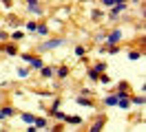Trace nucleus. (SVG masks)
<instances>
[{
    "instance_id": "f257e3e1",
    "label": "nucleus",
    "mask_w": 146,
    "mask_h": 132,
    "mask_svg": "<svg viewBox=\"0 0 146 132\" xmlns=\"http://www.w3.org/2000/svg\"><path fill=\"white\" fill-rule=\"evenodd\" d=\"M64 42H66L64 37H58V40H49V42H44L42 46H40V49H42V51H46V49H55V46H60V44H64Z\"/></svg>"
},
{
    "instance_id": "f03ea898",
    "label": "nucleus",
    "mask_w": 146,
    "mask_h": 132,
    "mask_svg": "<svg viewBox=\"0 0 146 132\" xmlns=\"http://www.w3.org/2000/svg\"><path fill=\"white\" fill-rule=\"evenodd\" d=\"M119 40H122V31H119V29H115V31L109 33V37H106V42H109V44H117Z\"/></svg>"
},
{
    "instance_id": "7ed1b4c3",
    "label": "nucleus",
    "mask_w": 146,
    "mask_h": 132,
    "mask_svg": "<svg viewBox=\"0 0 146 132\" xmlns=\"http://www.w3.org/2000/svg\"><path fill=\"white\" fill-rule=\"evenodd\" d=\"M102 70H104V64H98V66H95V68H93L91 73H89V77H91V79H98Z\"/></svg>"
},
{
    "instance_id": "20e7f679",
    "label": "nucleus",
    "mask_w": 146,
    "mask_h": 132,
    "mask_svg": "<svg viewBox=\"0 0 146 132\" xmlns=\"http://www.w3.org/2000/svg\"><path fill=\"white\" fill-rule=\"evenodd\" d=\"M22 121H25V123H33V121H36V117L29 114V112H25V114H22Z\"/></svg>"
},
{
    "instance_id": "39448f33",
    "label": "nucleus",
    "mask_w": 146,
    "mask_h": 132,
    "mask_svg": "<svg viewBox=\"0 0 146 132\" xmlns=\"http://www.w3.org/2000/svg\"><path fill=\"white\" fill-rule=\"evenodd\" d=\"M104 101H106V106H117V97H115V95H111V97H106Z\"/></svg>"
},
{
    "instance_id": "423d86ee",
    "label": "nucleus",
    "mask_w": 146,
    "mask_h": 132,
    "mask_svg": "<svg viewBox=\"0 0 146 132\" xmlns=\"http://www.w3.org/2000/svg\"><path fill=\"white\" fill-rule=\"evenodd\" d=\"M13 114V108H2L0 110V117H11Z\"/></svg>"
},
{
    "instance_id": "0eeeda50",
    "label": "nucleus",
    "mask_w": 146,
    "mask_h": 132,
    "mask_svg": "<svg viewBox=\"0 0 146 132\" xmlns=\"http://www.w3.org/2000/svg\"><path fill=\"white\" fill-rule=\"evenodd\" d=\"M40 73H42V77H51L53 68H44V66H42V68H40Z\"/></svg>"
},
{
    "instance_id": "6e6552de",
    "label": "nucleus",
    "mask_w": 146,
    "mask_h": 132,
    "mask_svg": "<svg viewBox=\"0 0 146 132\" xmlns=\"http://www.w3.org/2000/svg\"><path fill=\"white\" fill-rule=\"evenodd\" d=\"M102 130V119H100V121H95V123H93V128H91V132H100Z\"/></svg>"
},
{
    "instance_id": "1a4fd4ad",
    "label": "nucleus",
    "mask_w": 146,
    "mask_h": 132,
    "mask_svg": "<svg viewBox=\"0 0 146 132\" xmlns=\"http://www.w3.org/2000/svg\"><path fill=\"white\" fill-rule=\"evenodd\" d=\"M64 121H69V123H82V119H78V117H64Z\"/></svg>"
},
{
    "instance_id": "9d476101",
    "label": "nucleus",
    "mask_w": 146,
    "mask_h": 132,
    "mask_svg": "<svg viewBox=\"0 0 146 132\" xmlns=\"http://www.w3.org/2000/svg\"><path fill=\"white\" fill-rule=\"evenodd\" d=\"M27 7H29V11H36V13H38V11H40V7H38L36 2H29Z\"/></svg>"
},
{
    "instance_id": "9b49d317",
    "label": "nucleus",
    "mask_w": 146,
    "mask_h": 132,
    "mask_svg": "<svg viewBox=\"0 0 146 132\" xmlns=\"http://www.w3.org/2000/svg\"><path fill=\"white\" fill-rule=\"evenodd\" d=\"M58 75H60V77H66V75H69V68H58Z\"/></svg>"
},
{
    "instance_id": "f8f14e48",
    "label": "nucleus",
    "mask_w": 146,
    "mask_h": 132,
    "mask_svg": "<svg viewBox=\"0 0 146 132\" xmlns=\"http://www.w3.org/2000/svg\"><path fill=\"white\" fill-rule=\"evenodd\" d=\"M33 123H36V128H44V125H46V121H44V119H36Z\"/></svg>"
},
{
    "instance_id": "ddd939ff",
    "label": "nucleus",
    "mask_w": 146,
    "mask_h": 132,
    "mask_svg": "<svg viewBox=\"0 0 146 132\" xmlns=\"http://www.w3.org/2000/svg\"><path fill=\"white\" fill-rule=\"evenodd\" d=\"M11 37H13V40H22V37H25V33H22V31H16Z\"/></svg>"
},
{
    "instance_id": "4468645a",
    "label": "nucleus",
    "mask_w": 146,
    "mask_h": 132,
    "mask_svg": "<svg viewBox=\"0 0 146 132\" xmlns=\"http://www.w3.org/2000/svg\"><path fill=\"white\" fill-rule=\"evenodd\" d=\"M75 55H78V57H82V55H84V46H78V49H75Z\"/></svg>"
},
{
    "instance_id": "2eb2a0df",
    "label": "nucleus",
    "mask_w": 146,
    "mask_h": 132,
    "mask_svg": "<svg viewBox=\"0 0 146 132\" xmlns=\"http://www.w3.org/2000/svg\"><path fill=\"white\" fill-rule=\"evenodd\" d=\"M78 104H80V106H91V101H89V99H80V97H78Z\"/></svg>"
},
{
    "instance_id": "dca6fc26",
    "label": "nucleus",
    "mask_w": 146,
    "mask_h": 132,
    "mask_svg": "<svg viewBox=\"0 0 146 132\" xmlns=\"http://www.w3.org/2000/svg\"><path fill=\"white\" fill-rule=\"evenodd\" d=\"M122 9H124V5H122V2H119V5H117V7H115V9H113V18H115V13H119V11H122Z\"/></svg>"
},
{
    "instance_id": "f3484780",
    "label": "nucleus",
    "mask_w": 146,
    "mask_h": 132,
    "mask_svg": "<svg viewBox=\"0 0 146 132\" xmlns=\"http://www.w3.org/2000/svg\"><path fill=\"white\" fill-rule=\"evenodd\" d=\"M36 29H38V33H40V35H46V26L40 24V26H36Z\"/></svg>"
},
{
    "instance_id": "a211bd4d",
    "label": "nucleus",
    "mask_w": 146,
    "mask_h": 132,
    "mask_svg": "<svg viewBox=\"0 0 146 132\" xmlns=\"http://www.w3.org/2000/svg\"><path fill=\"white\" fill-rule=\"evenodd\" d=\"M29 75V70H25V68H18V77H27Z\"/></svg>"
},
{
    "instance_id": "6ab92c4d",
    "label": "nucleus",
    "mask_w": 146,
    "mask_h": 132,
    "mask_svg": "<svg viewBox=\"0 0 146 132\" xmlns=\"http://www.w3.org/2000/svg\"><path fill=\"white\" fill-rule=\"evenodd\" d=\"M7 53H9V55H16V46H7Z\"/></svg>"
}]
</instances>
